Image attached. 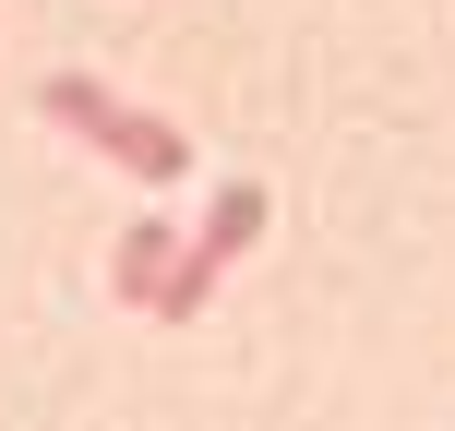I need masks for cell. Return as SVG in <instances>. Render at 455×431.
Here are the masks:
<instances>
[{"label": "cell", "instance_id": "cell-1", "mask_svg": "<svg viewBox=\"0 0 455 431\" xmlns=\"http://www.w3.org/2000/svg\"><path fill=\"white\" fill-rule=\"evenodd\" d=\"M36 108L60 120L72 144H96L108 168H132L144 192H168V180L192 168V132H180V120L132 108V96H120V84H96V72H48V84H36Z\"/></svg>", "mask_w": 455, "mask_h": 431}, {"label": "cell", "instance_id": "cell-2", "mask_svg": "<svg viewBox=\"0 0 455 431\" xmlns=\"http://www.w3.org/2000/svg\"><path fill=\"white\" fill-rule=\"evenodd\" d=\"M264 216H275V192L264 180H216V216H192L180 227V264H168V288H156V323H192L216 299V275L240 264L251 240H264Z\"/></svg>", "mask_w": 455, "mask_h": 431}, {"label": "cell", "instance_id": "cell-3", "mask_svg": "<svg viewBox=\"0 0 455 431\" xmlns=\"http://www.w3.org/2000/svg\"><path fill=\"white\" fill-rule=\"evenodd\" d=\"M180 227L192 216H132V227H120V251H108V299H120V312H156L168 264H180Z\"/></svg>", "mask_w": 455, "mask_h": 431}]
</instances>
